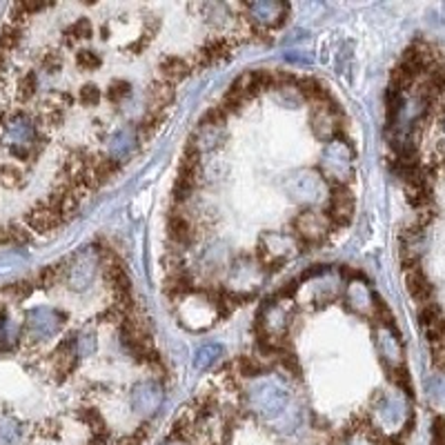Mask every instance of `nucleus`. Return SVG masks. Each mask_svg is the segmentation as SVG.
Returning a JSON list of instances; mask_svg holds the SVG:
<instances>
[{
	"instance_id": "obj_19",
	"label": "nucleus",
	"mask_w": 445,
	"mask_h": 445,
	"mask_svg": "<svg viewBox=\"0 0 445 445\" xmlns=\"http://www.w3.org/2000/svg\"><path fill=\"white\" fill-rule=\"evenodd\" d=\"M218 356H220V347L218 345H214V343L203 345L201 350L196 352V365L201 370H205V368H210Z\"/></svg>"
},
{
	"instance_id": "obj_9",
	"label": "nucleus",
	"mask_w": 445,
	"mask_h": 445,
	"mask_svg": "<svg viewBox=\"0 0 445 445\" xmlns=\"http://www.w3.org/2000/svg\"><path fill=\"white\" fill-rule=\"evenodd\" d=\"M105 281L118 296L130 294V278H127V274H125V270L118 265L116 261L105 263Z\"/></svg>"
},
{
	"instance_id": "obj_2",
	"label": "nucleus",
	"mask_w": 445,
	"mask_h": 445,
	"mask_svg": "<svg viewBox=\"0 0 445 445\" xmlns=\"http://www.w3.org/2000/svg\"><path fill=\"white\" fill-rule=\"evenodd\" d=\"M294 230H296V236L303 243H321L323 239H327V234L332 230V222L323 214L303 212L294 218Z\"/></svg>"
},
{
	"instance_id": "obj_8",
	"label": "nucleus",
	"mask_w": 445,
	"mask_h": 445,
	"mask_svg": "<svg viewBox=\"0 0 445 445\" xmlns=\"http://www.w3.org/2000/svg\"><path fill=\"white\" fill-rule=\"evenodd\" d=\"M406 283H408L410 294H412L416 301H421V303L425 305V303H427V299H430V294H432V287H430L425 274H423L419 268H408Z\"/></svg>"
},
{
	"instance_id": "obj_6",
	"label": "nucleus",
	"mask_w": 445,
	"mask_h": 445,
	"mask_svg": "<svg viewBox=\"0 0 445 445\" xmlns=\"http://www.w3.org/2000/svg\"><path fill=\"white\" fill-rule=\"evenodd\" d=\"M147 103H149V111H156V114H163V111L174 103V85L165 80H154L147 89Z\"/></svg>"
},
{
	"instance_id": "obj_25",
	"label": "nucleus",
	"mask_w": 445,
	"mask_h": 445,
	"mask_svg": "<svg viewBox=\"0 0 445 445\" xmlns=\"http://www.w3.org/2000/svg\"><path fill=\"white\" fill-rule=\"evenodd\" d=\"M80 337H82V334H80ZM82 339H85V345H82V341L78 339V352L82 354V356H85V354H89L92 350H94V337H92V334H85V337H82Z\"/></svg>"
},
{
	"instance_id": "obj_24",
	"label": "nucleus",
	"mask_w": 445,
	"mask_h": 445,
	"mask_svg": "<svg viewBox=\"0 0 445 445\" xmlns=\"http://www.w3.org/2000/svg\"><path fill=\"white\" fill-rule=\"evenodd\" d=\"M80 99L85 105H96L101 101V89L96 87V85H85L80 89Z\"/></svg>"
},
{
	"instance_id": "obj_3",
	"label": "nucleus",
	"mask_w": 445,
	"mask_h": 445,
	"mask_svg": "<svg viewBox=\"0 0 445 445\" xmlns=\"http://www.w3.org/2000/svg\"><path fill=\"white\" fill-rule=\"evenodd\" d=\"M63 325V314H58L51 308H36L27 314V332L32 334L36 341H43L54 337Z\"/></svg>"
},
{
	"instance_id": "obj_14",
	"label": "nucleus",
	"mask_w": 445,
	"mask_h": 445,
	"mask_svg": "<svg viewBox=\"0 0 445 445\" xmlns=\"http://www.w3.org/2000/svg\"><path fill=\"white\" fill-rule=\"evenodd\" d=\"M299 92L305 96L308 101L316 103V105H321L327 101V92L325 87L321 85V82H316L314 78H301L299 80Z\"/></svg>"
},
{
	"instance_id": "obj_1",
	"label": "nucleus",
	"mask_w": 445,
	"mask_h": 445,
	"mask_svg": "<svg viewBox=\"0 0 445 445\" xmlns=\"http://www.w3.org/2000/svg\"><path fill=\"white\" fill-rule=\"evenodd\" d=\"M5 141L11 149V154H16L18 158L30 156L36 143V130L32 120L23 114H13L5 123Z\"/></svg>"
},
{
	"instance_id": "obj_17",
	"label": "nucleus",
	"mask_w": 445,
	"mask_h": 445,
	"mask_svg": "<svg viewBox=\"0 0 445 445\" xmlns=\"http://www.w3.org/2000/svg\"><path fill=\"white\" fill-rule=\"evenodd\" d=\"M136 145V134H132L130 130H120L114 136V143H111V151H114V161H118L120 156H125L127 151H132Z\"/></svg>"
},
{
	"instance_id": "obj_10",
	"label": "nucleus",
	"mask_w": 445,
	"mask_h": 445,
	"mask_svg": "<svg viewBox=\"0 0 445 445\" xmlns=\"http://www.w3.org/2000/svg\"><path fill=\"white\" fill-rule=\"evenodd\" d=\"M232 51V45L227 43L225 38H214L210 40L201 51H199V65L205 67V65H214L216 61L225 58V56Z\"/></svg>"
},
{
	"instance_id": "obj_13",
	"label": "nucleus",
	"mask_w": 445,
	"mask_h": 445,
	"mask_svg": "<svg viewBox=\"0 0 445 445\" xmlns=\"http://www.w3.org/2000/svg\"><path fill=\"white\" fill-rule=\"evenodd\" d=\"M170 236H172V241L178 243V245H185L194 239V234H192V222L185 218V216H180V214H172L170 216Z\"/></svg>"
},
{
	"instance_id": "obj_7",
	"label": "nucleus",
	"mask_w": 445,
	"mask_h": 445,
	"mask_svg": "<svg viewBox=\"0 0 445 445\" xmlns=\"http://www.w3.org/2000/svg\"><path fill=\"white\" fill-rule=\"evenodd\" d=\"M158 69H161V80L170 82V85L192 74V65L185 58H180V56H167V58L161 61Z\"/></svg>"
},
{
	"instance_id": "obj_5",
	"label": "nucleus",
	"mask_w": 445,
	"mask_h": 445,
	"mask_svg": "<svg viewBox=\"0 0 445 445\" xmlns=\"http://www.w3.org/2000/svg\"><path fill=\"white\" fill-rule=\"evenodd\" d=\"M161 399H163L161 387L156 383H151V381L136 385L134 387V394H132V403H134V408L138 412H151V410H156Z\"/></svg>"
},
{
	"instance_id": "obj_21",
	"label": "nucleus",
	"mask_w": 445,
	"mask_h": 445,
	"mask_svg": "<svg viewBox=\"0 0 445 445\" xmlns=\"http://www.w3.org/2000/svg\"><path fill=\"white\" fill-rule=\"evenodd\" d=\"M18 89H20L23 99H30V96H34L36 89H38V78H36V74H25L20 78V82H18Z\"/></svg>"
},
{
	"instance_id": "obj_22",
	"label": "nucleus",
	"mask_w": 445,
	"mask_h": 445,
	"mask_svg": "<svg viewBox=\"0 0 445 445\" xmlns=\"http://www.w3.org/2000/svg\"><path fill=\"white\" fill-rule=\"evenodd\" d=\"M78 67L82 69H96V67H101V56L99 54H94V51H80L78 54V58H76Z\"/></svg>"
},
{
	"instance_id": "obj_20",
	"label": "nucleus",
	"mask_w": 445,
	"mask_h": 445,
	"mask_svg": "<svg viewBox=\"0 0 445 445\" xmlns=\"http://www.w3.org/2000/svg\"><path fill=\"white\" fill-rule=\"evenodd\" d=\"M132 94V89H130V85L125 80H116V82H111L109 85V92H107V96L114 103H120L123 99H127V96Z\"/></svg>"
},
{
	"instance_id": "obj_15",
	"label": "nucleus",
	"mask_w": 445,
	"mask_h": 445,
	"mask_svg": "<svg viewBox=\"0 0 445 445\" xmlns=\"http://www.w3.org/2000/svg\"><path fill=\"white\" fill-rule=\"evenodd\" d=\"M189 289H192L189 274L180 268L170 270V276H167V292H170V294H187Z\"/></svg>"
},
{
	"instance_id": "obj_12",
	"label": "nucleus",
	"mask_w": 445,
	"mask_h": 445,
	"mask_svg": "<svg viewBox=\"0 0 445 445\" xmlns=\"http://www.w3.org/2000/svg\"><path fill=\"white\" fill-rule=\"evenodd\" d=\"M247 9L252 11V18H256L261 25H276L281 20V11H285L283 5H276V3H258V5H249Z\"/></svg>"
},
{
	"instance_id": "obj_18",
	"label": "nucleus",
	"mask_w": 445,
	"mask_h": 445,
	"mask_svg": "<svg viewBox=\"0 0 445 445\" xmlns=\"http://www.w3.org/2000/svg\"><path fill=\"white\" fill-rule=\"evenodd\" d=\"M67 36H69V43H76V40H87V38H92V23H89L87 18L76 20V23L67 30Z\"/></svg>"
},
{
	"instance_id": "obj_11",
	"label": "nucleus",
	"mask_w": 445,
	"mask_h": 445,
	"mask_svg": "<svg viewBox=\"0 0 445 445\" xmlns=\"http://www.w3.org/2000/svg\"><path fill=\"white\" fill-rule=\"evenodd\" d=\"M87 256H89L87 252H85V254H80L78 263H76V265H74L72 270H69V283H72V287H76V289L87 287L89 281L94 278L96 268H94V263L87 261Z\"/></svg>"
},
{
	"instance_id": "obj_16",
	"label": "nucleus",
	"mask_w": 445,
	"mask_h": 445,
	"mask_svg": "<svg viewBox=\"0 0 445 445\" xmlns=\"http://www.w3.org/2000/svg\"><path fill=\"white\" fill-rule=\"evenodd\" d=\"M23 439V427L18 421L5 419L0 421V445H18Z\"/></svg>"
},
{
	"instance_id": "obj_4",
	"label": "nucleus",
	"mask_w": 445,
	"mask_h": 445,
	"mask_svg": "<svg viewBox=\"0 0 445 445\" xmlns=\"http://www.w3.org/2000/svg\"><path fill=\"white\" fill-rule=\"evenodd\" d=\"M354 212V199L352 192L345 185H334L330 194V205H327V218L334 225H347L352 220Z\"/></svg>"
},
{
	"instance_id": "obj_23",
	"label": "nucleus",
	"mask_w": 445,
	"mask_h": 445,
	"mask_svg": "<svg viewBox=\"0 0 445 445\" xmlns=\"http://www.w3.org/2000/svg\"><path fill=\"white\" fill-rule=\"evenodd\" d=\"M239 372L243 374V377H258V374L263 372V365L256 363L254 358H241L239 361Z\"/></svg>"
},
{
	"instance_id": "obj_26",
	"label": "nucleus",
	"mask_w": 445,
	"mask_h": 445,
	"mask_svg": "<svg viewBox=\"0 0 445 445\" xmlns=\"http://www.w3.org/2000/svg\"><path fill=\"white\" fill-rule=\"evenodd\" d=\"M172 445H180V443H172Z\"/></svg>"
}]
</instances>
